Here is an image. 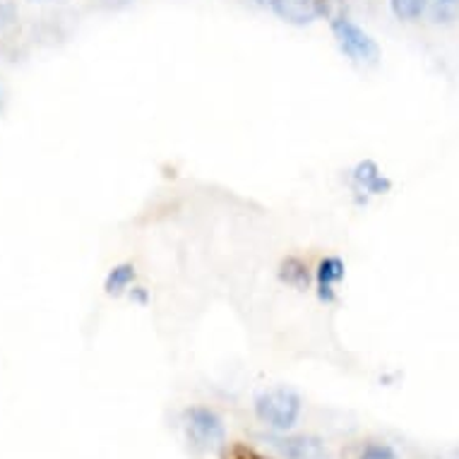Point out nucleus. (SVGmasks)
<instances>
[{
  "label": "nucleus",
  "instance_id": "1",
  "mask_svg": "<svg viewBox=\"0 0 459 459\" xmlns=\"http://www.w3.org/2000/svg\"><path fill=\"white\" fill-rule=\"evenodd\" d=\"M257 419L274 430H289L301 416V397L289 387H272L255 399Z\"/></svg>",
  "mask_w": 459,
  "mask_h": 459
},
{
  "label": "nucleus",
  "instance_id": "2",
  "mask_svg": "<svg viewBox=\"0 0 459 459\" xmlns=\"http://www.w3.org/2000/svg\"><path fill=\"white\" fill-rule=\"evenodd\" d=\"M332 31L349 61L359 63V65H376L380 61V48H377L376 39L370 37L368 31H363L349 15L332 17Z\"/></svg>",
  "mask_w": 459,
  "mask_h": 459
},
{
  "label": "nucleus",
  "instance_id": "3",
  "mask_svg": "<svg viewBox=\"0 0 459 459\" xmlns=\"http://www.w3.org/2000/svg\"><path fill=\"white\" fill-rule=\"evenodd\" d=\"M186 430L200 450H219L224 445V423L212 409L193 407L186 411Z\"/></svg>",
  "mask_w": 459,
  "mask_h": 459
},
{
  "label": "nucleus",
  "instance_id": "4",
  "mask_svg": "<svg viewBox=\"0 0 459 459\" xmlns=\"http://www.w3.org/2000/svg\"><path fill=\"white\" fill-rule=\"evenodd\" d=\"M260 3L270 5L274 15L296 27L313 24L325 13V0H260Z\"/></svg>",
  "mask_w": 459,
  "mask_h": 459
},
{
  "label": "nucleus",
  "instance_id": "5",
  "mask_svg": "<svg viewBox=\"0 0 459 459\" xmlns=\"http://www.w3.org/2000/svg\"><path fill=\"white\" fill-rule=\"evenodd\" d=\"M272 445L281 452L284 459H332L330 450L325 447L323 440H317L313 436L272 437Z\"/></svg>",
  "mask_w": 459,
  "mask_h": 459
},
{
  "label": "nucleus",
  "instance_id": "6",
  "mask_svg": "<svg viewBox=\"0 0 459 459\" xmlns=\"http://www.w3.org/2000/svg\"><path fill=\"white\" fill-rule=\"evenodd\" d=\"M347 274V267L344 263L339 260V257H325L317 264V274H316V284H317V296H320V301L332 303L337 299V286L339 281L344 279Z\"/></svg>",
  "mask_w": 459,
  "mask_h": 459
},
{
  "label": "nucleus",
  "instance_id": "7",
  "mask_svg": "<svg viewBox=\"0 0 459 459\" xmlns=\"http://www.w3.org/2000/svg\"><path fill=\"white\" fill-rule=\"evenodd\" d=\"M354 181L356 186L361 190H366L368 195H385V193L392 188L390 178L383 176V171L377 169L376 161H370V159H366L361 164H356Z\"/></svg>",
  "mask_w": 459,
  "mask_h": 459
},
{
  "label": "nucleus",
  "instance_id": "8",
  "mask_svg": "<svg viewBox=\"0 0 459 459\" xmlns=\"http://www.w3.org/2000/svg\"><path fill=\"white\" fill-rule=\"evenodd\" d=\"M133 281H135V264H130V263L116 264V267L108 272V277H106L104 281L106 294L108 296L126 294Z\"/></svg>",
  "mask_w": 459,
  "mask_h": 459
},
{
  "label": "nucleus",
  "instance_id": "9",
  "mask_svg": "<svg viewBox=\"0 0 459 459\" xmlns=\"http://www.w3.org/2000/svg\"><path fill=\"white\" fill-rule=\"evenodd\" d=\"M392 13L397 20H404V22H414L426 13L429 8V0H390Z\"/></svg>",
  "mask_w": 459,
  "mask_h": 459
},
{
  "label": "nucleus",
  "instance_id": "10",
  "mask_svg": "<svg viewBox=\"0 0 459 459\" xmlns=\"http://www.w3.org/2000/svg\"><path fill=\"white\" fill-rule=\"evenodd\" d=\"M286 284L296 286V289H306L308 286V267L296 260V257H289L284 263V272H281Z\"/></svg>",
  "mask_w": 459,
  "mask_h": 459
},
{
  "label": "nucleus",
  "instance_id": "11",
  "mask_svg": "<svg viewBox=\"0 0 459 459\" xmlns=\"http://www.w3.org/2000/svg\"><path fill=\"white\" fill-rule=\"evenodd\" d=\"M433 22L447 24L459 15V0H429Z\"/></svg>",
  "mask_w": 459,
  "mask_h": 459
},
{
  "label": "nucleus",
  "instance_id": "12",
  "mask_svg": "<svg viewBox=\"0 0 459 459\" xmlns=\"http://www.w3.org/2000/svg\"><path fill=\"white\" fill-rule=\"evenodd\" d=\"M361 459H397V455H394V450H392L390 445L373 443L363 450Z\"/></svg>",
  "mask_w": 459,
  "mask_h": 459
},
{
  "label": "nucleus",
  "instance_id": "13",
  "mask_svg": "<svg viewBox=\"0 0 459 459\" xmlns=\"http://www.w3.org/2000/svg\"><path fill=\"white\" fill-rule=\"evenodd\" d=\"M133 299H135L137 303H147V294H144V289L143 286H135V289H133Z\"/></svg>",
  "mask_w": 459,
  "mask_h": 459
},
{
  "label": "nucleus",
  "instance_id": "14",
  "mask_svg": "<svg viewBox=\"0 0 459 459\" xmlns=\"http://www.w3.org/2000/svg\"><path fill=\"white\" fill-rule=\"evenodd\" d=\"M5 10H8V8H0V17H3V13H5Z\"/></svg>",
  "mask_w": 459,
  "mask_h": 459
}]
</instances>
